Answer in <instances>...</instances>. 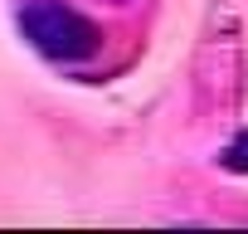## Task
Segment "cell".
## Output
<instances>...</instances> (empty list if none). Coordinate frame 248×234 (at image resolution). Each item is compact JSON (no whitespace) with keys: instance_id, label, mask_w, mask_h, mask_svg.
Returning <instances> with one entry per match:
<instances>
[{"instance_id":"2","label":"cell","mask_w":248,"mask_h":234,"mask_svg":"<svg viewBox=\"0 0 248 234\" xmlns=\"http://www.w3.org/2000/svg\"><path fill=\"white\" fill-rule=\"evenodd\" d=\"M219 161H224V171H233V176H248V127H243V132H238V137L224 147V156H219Z\"/></svg>"},{"instance_id":"1","label":"cell","mask_w":248,"mask_h":234,"mask_svg":"<svg viewBox=\"0 0 248 234\" xmlns=\"http://www.w3.org/2000/svg\"><path fill=\"white\" fill-rule=\"evenodd\" d=\"M20 30L44 59H59V64H78V59L97 54V44H102L97 25L88 15H78L73 5H63V0H30L20 10Z\"/></svg>"}]
</instances>
